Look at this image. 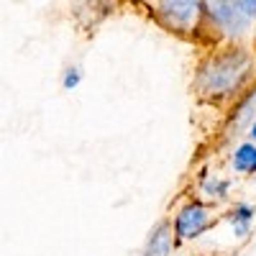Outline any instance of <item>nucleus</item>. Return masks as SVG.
Wrapping results in <instances>:
<instances>
[{
  "mask_svg": "<svg viewBox=\"0 0 256 256\" xmlns=\"http://www.w3.org/2000/svg\"><path fill=\"white\" fill-rule=\"evenodd\" d=\"M248 67V59L244 54H228V56H218L210 62V67L202 70L200 74V84L205 92H228L230 88H236L238 80L244 77Z\"/></svg>",
  "mask_w": 256,
  "mask_h": 256,
  "instance_id": "f257e3e1",
  "label": "nucleus"
},
{
  "mask_svg": "<svg viewBox=\"0 0 256 256\" xmlns=\"http://www.w3.org/2000/svg\"><path fill=\"white\" fill-rule=\"evenodd\" d=\"M212 18L218 20L223 28H228L230 34H241L248 26V16L244 10L241 0H208Z\"/></svg>",
  "mask_w": 256,
  "mask_h": 256,
  "instance_id": "f03ea898",
  "label": "nucleus"
},
{
  "mask_svg": "<svg viewBox=\"0 0 256 256\" xmlns=\"http://www.w3.org/2000/svg\"><path fill=\"white\" fill-rule=\"evenodd\" d=\"M208 226V210L200 202H187L174 218V233L180 238H195Z\"/></svg>",
  "mask_w": 256,
  "mask_h": 256,
  "instance_id": "7ed1b4c3",
  "label": "nucleus"
},
{
  "mask_svg": "<svg viewBox=\"0 0 256 256\" xmlns=\"http://www.w3.org/2000/svg\"><path fill=\"white\" fill-rule=\"evenodd\" d=\"M198 10V0H162V13L177 26H187Z\"/></svg>",
  "mask_w": 256,
  "mask_h": 256,
  "instance_id": "20e7f679",
  "label": "nucleus"
},
{
  "mask_svg": "<svg viewBox=\"0 0 256 256\" xmlns=\"http://www.w3.org/2000/svg\"><path fill=\"white\" fill-rule=\"evenodd\" d=\"M169 251H172V230L166 223H159L148 236L144 256H169Z\"/></svg>",
  "mask_w": 256,
  "mask_h": 256,
  "instance_id": "39448f33",
  "label": "nucleus"
},
{
  "mask_svg": "<svg viewBox=\"0 0 256 256\" xmlns=\"http://www.w3.org/2000/svg\"><path fill=\"white\" fill-rule=\"evenodd\" d=\"M230 164H233L236 172H244V174L256 172V146L254 144H241L236 148V154H233Z\"/></svg>",
  "mask_w": 256,
  "mask_h": 256,
  "instance_id": "423d86ee",
  "label": "nucleus"
},
{
  "mask_svg": "<svg viewBox=\"0 0 256 256\" xmlns=\"http://www.w3.org/2000/svg\"><path fill=\"white\" fill-rule=\"evenodd\" d=\"M251 218H254V208L241 202L233 208L230 212V220H233V230H236V236H246L248 228H251Z\"/></svg>",
  "mask_w": 256,
  "mask_h": 256,
  "instance_id": "0eeeda50",
  "label": "nucleus"
},
{
  "mask_svg": "<svg viewBox=\"0 0 256 256\" xmlns=\"http://www.w3.org/2000/svg\"><path fill=\"white\" fill-rule=\"evenodd\" d=\"M202 190L208 192L210 198H226V192H228V182H220V180L208 177V180L202 182Z\"/></svg>",
  "mask_w": 256,
  "mask_h": 256,
  "instance_id": "6e6552de",
  "label": "nucleus"
},
{
  "mask_svg": "<svg viewBox=\"0 0 256 256\" xmlns=\"http://www.w3.org/2000/svg\"><path fill=\"white\" fill-rule=\"evenodd\" d=\"M62 84H64V88H67V90L77 88V84H80V70H67V74H64Z\"/></svg>",
  "mask_w": 256,
  "mask_h": 256,
  "instance_id": "1a4fd4ad",
  "label": "nucleus"
},
{
  "mask_svg": "<svg viewBox=\"0 0 256 256\" xmlns=\"http://www.w3.org/2000/svg\"><path fill=\"white\" fill-rule=\"evenodd\" d=\"M241 3H244L246 16H248V18H256V0H241Z\"/></svg>",
  "mask_w": 256,
  "mask_h": 256,
  "instance_id": "9d476101",
  "label": "nucleus"
},
{
  "mask_svg": "<svg viewBox=\"0 0 256 256\" xmlns=\"http://www.w3.org/2000/svg\"><path fill=\"white\" fill-rule=\"evenodd\" d=\"M251 136H254V141H256V120H254V126H251Z\"/></svg>",
  "mask_w": 256,
  "mask_h": 256,
  "instance_id": "9b49d317",
  "label": "nucleus"
}]
</instances>
